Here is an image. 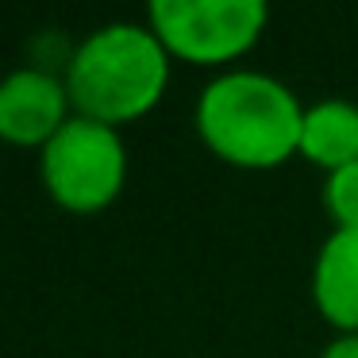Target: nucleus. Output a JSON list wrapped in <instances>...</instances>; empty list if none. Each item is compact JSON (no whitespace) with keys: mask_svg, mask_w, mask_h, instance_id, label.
Masks as SVG:
<instances>
[{"mask_svg":"<svg viewBox=\"0 0 358 358\" xmlns=\"http://www.w3.org/2000/svg\"><path fill=\"white\" fill-rule=\"evenodd\" d=\"M304 108L289 85L258 70H227L196 101L204 147L239 170H273L301 155Z\"/></svg>","mask_w":358,"mask_h":358,"instance_id":"obj_1","label":"nucleus"},{"mask_svg":"<svg viewBox=\"0 0 358 358\" xmlns=\"http://www.w3.org/2000/svg\"><path fill=\"white\" fill-rule=\"evenodd\" d=\"M73 116L120 124L143 120L170 85V50L147 24H108L78 43L66 62Z\"/></svg>","mask_w":358,"mask_h":358,"instance_id":"obj_2","label":"nucleus"},{"mask_svg":"<svg viewBox=\"0 0 358 358\" xmlns=\"http://www.w3.org/2000/svg\"><path fill=\"white\" fill-rule=\"evenodd\" d=\"M39 173L50 201L73 216L104 212L127 181V147L116 127L73 116L43 147Z\"/></svg>","mask_w":358,"mask_h":358,"instance_id":"obj_3","label":"nucleus"},{"mask_svg":"<svg viewBox=\"0 0 358 358\" xmlns=\"http://www.w3.org/2000/svg\"><path fill=\"white\" fill-rule=\"evenodd\" d=\"M270 8L262 0H155L147 27L170 58L193 66H227L243 58L266 31Z\"/></svg>","mask_w":358,"mask_h":358,"instance_id":"obj_4","label":"nucleus"},{"mask_svg":"<svg viewBox=\"0 0 358 358\" xmlns=\"http://www.w3.org/2000/svg\"><path fill=\"white\" fill-rule=\"evenodd\" d=\"M73 120L66 78L43 66H20L0 78V139L12 147H47Z\"/></svg>","mask_w":358,"mask_h":358,"instance_id":"obj_5","label":"nucleus"},{"mask_svg":"<svg viewBox=\"0 0 358 358\" xmlns=\"http://www.w3.org/2000/svg\"><path fill=\"white\" fill-rule=\"evenodd\" d=\"M312 296L320 316L339 327V335H358V227H335L320 247Z\"/></svg>","mask_w":358,"mask_h":358,"instance_id":"obj_6","label":"nucleus"},{"mask_svg":"<svg viewBox=\"0 0 358 358\" xmlns=\"http://www.w3.org/2000/svg\"><path fill=\"white\" fill-rule=\"evenodd\" d=\"M301 158L335 173L358 162V104L350 101H320L304 108L301 124Z\"/></svg>","mask_w":358,"mask_h":358,"instance_id":"obj_7","label":"nucleus"},{"mask_svg":"<svg viewBox=\"0 0 358 358\" xmlns=\"http://www.w3.org/2000/svg\"><path fill=\"white\" fill-rule=\"evenodd\" d=\"M324 204L335 227H358V162L327 173L324 185Z\"/></svg>","mask_w":358,"mask_h":358,"instance_id":"obj_8","label":"nucleus"},{"mask_svg":"<svg viewBox=\"0 0 358 358\" xmlns=\"http://www.w3.org/2000/svg\"><path fill=\"white\" fill-rule=\"evenodd\" d=\"M320 358H358V335H339V339H331Z\"/></svg>","mask_w":358,"mask_h":358,"instance_id":"obj_9","label":"nucleus"}]
</instances>
